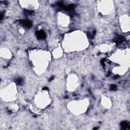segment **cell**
Returning a JSON list of instances; mask_svg holds the SVG:
<instances>
[{
	"label": "cell",
	"instance_id": "obj_1",
	"mask_svg": "<svg viewBox=\"0 0 130 130\" xmlns=\"http://www.w3.org/2000/svg\"><path fill=\"white\" fill-rule=\"evenodd\" d=\"M63 48L66 51H81L88 46V41L86 35L82 31H75L64 37Z\"/></svg>",
	"mask_w": 130,
	"mask_h": 130
},
{
	"label": "cell",
	"instance_id": "obj_2",
	"mask_svg": "<svg viewBox=\"0 0 130 130\" xmlns=\"http://www.w3.org/2000/svg\"><path fill=\"white\" fill-rule=\"evenodd\" d=\"M50 53L45 50H33L30 53V59L36 73L41 74L47 69L50 59Z\"/></svg>",
	"mask_w": 130,
	"mask_h": 130
},
{
	"label": "cell",
	"instance_id": "obj_3",
	"mask_svg": "<svg viewBox=\"0 0 130 130\" xmlns=\"http://www.w3.org/2000/svg\"><path fill=\"white\" fill-rule=\"evenodd\" d=\"M89 102L87 99L74 100L69 103V110L74 114L79 115L86 112L88 107Z\"/></svg>",
	"mask_w": 130,
	"mask_h": 130
},
{
	"label": "cell",
	"instance_id": "obj_4",
	"mask_svg": "<svg viewBox=\"0 0 130 130\" xmlns=\"http://www.w3.org/2000/svg\"><path fill=\"white\" fill-rule=\"evenodd\" d=\"M17 93V87L15 84L11 83L1 90V96L5 101L11 102L16 99Z\"/></svg>",
	"mask_w": 130,
	"mask_h": 130
},
{
	"label": "cell",
	"instance_id": "obj_5",
	"mask_svg": "<svg viewBox=\"0 0 130 130\" xmlns=\"http://www.w3.org/2000/svg\"><path fill=\"white\" fill-rule=\"evenodd\" d=\"M51 98L47 90H42L38 92L35 98V103L38 108L44 109L50 105Z\"/></svg>",
	"mask_w": 130,
	"mask_h": 130
},
{
	"label": "cell",
	"instance_id": "obj_6",
	"mask_svg": "<svg viewBox=\"0 0 130 130\" xmlns=\"http://www.w3.org/2000/svg\"><path fill=\"white\" fill-rule=\"evenodd\" d=\"M78 77L75 74H71L68 76L67 86L68 90L70 91H74L78 86Z\"/></svg>",
	"mask_w": 130,
	"mask_h": 130
},
{
	"label": "cell",
	"instance_id": "obj_7",
	"mask_svg": "<svg viewBox=\"0 0 130 130\" xmlns=\"http://www.w3.org/2000/svg\"><path fill=\"white\" fill-rule=\"evenodd\" d=\"M111 1H103L99 6V9L100 12L103 15L110 14L113 9V4Z\"/></svg>",
	"mask_w": 130,
	"mask_h": 130
},
{
	"label": "cell",
	"instance_id": "obj_8",
	"mask_svg": "<svg viewBox=\"0 0 130 130\" xmlns=\"http://www.w3.org/2000/svg\"><path fill=\"white\" fill-rule=\"evenodd\" d=\"M120 26L124 32H128L129 30V17L126 15L121 16L120 19Z\"/></svg>",
	"mask_w": 130,
	"mask_h": 130
},
{
	"label": "cell",
	"instance_id": "obj_9",
	"mask_svg": "<svg viewBox=\"0 0 130 130\" xmlns=\"http://www.w3.org/2000/svg\"><path fill=\"white\" fill-rule=\"evenodd\" d=\"M58 22L61 27H66L70 24V17L68 15L61 13L58 17Z\"/></svg>",
	"mask_w": 130,
	"mask_h": 130
},
{
	"label": "cell",
	"instance_id": "obj_10",
	"mask_svg": "<svg viewBox=\"0 0 130 130\" xmlns=\"http://www.w3.org/2000/svg\"><path fill=\"white\" fill-rule=\"evenodd\" d=\"M0 54L1 57L4 59H10L12 56L11 52L7 48H1Z\"/></svg>",
	"mask_w": 130,
	"mask_h": 130
},
{
	"label": "cell",
	"instance_id": "obj_11",
	"mask_svg": "<svg viewBox=\"0 0 130 130\" xmlns=\"http://www.w3.org/2000/svg\"><path fill=\"white\" fill-rule=\"evenodd\" d=\"M101 104L105 108H109L111 107V101L106 96H103L101 99Z\"/></svg>",
	"mask_w": 130,
	"mask_h": 130
},
{
	"label": "cell",
	"instance_id": "obj_12",
	"mask_svg": "<svg viewBox=\"0 0 130 130\" xmlns=\"http://www.w3.org/2000/svg\"><path fill=\"white\" fill-rule=\"evenodd\" d=\"M63 50L60 46L56 48L52 52V55L54 58H57L60 57L62 55Z\"/></svg>",
	"mask_w": 130,
	"mask_h": 130
},
{
	"label": "cell",
	"instance_id": "obj_13",
	"mask_svg": "<svg viewBox=\"0 0 130 130\" xmlns=\"http://www.w3.org/2000/svg\"><path fill=\"white\" fill-rule=\"evenodd\" d=\"M110 48H111V45H109V44H104L101 46L100 49L102 52H107L110 51Z\"/></svg>",
	"mask_w": 130,
	"mask_h": 130
}]
</instances>
